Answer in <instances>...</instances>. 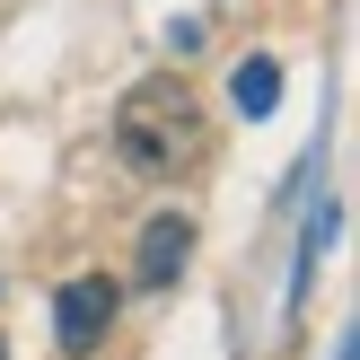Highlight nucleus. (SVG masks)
Listing matches in <instances>:
<instances>
[{
	"label": "nucleus",
	"mask_w": 360,
	"mask_h": 360,
	"mask_svg": "<svg viewBox=\"0 0 360 360\" xmlns=\"http://www.w3.org/2000/svg\"><path fill=\"white\" fill-rule=\"evenodd\" d=\"M115 150H123L132 176H185L193 158H202V105H193V88L176 79V70L123 88V105H115Z\"/></svg>",
	"instance_id": "1"
},
{
	"label": "nucleus",
	"mask_w": 360,
	"mask_h": 360,
	"mask_svg": "<svg viewBox=\"0 0 360 360\" xmlns=\"http://www.w3.org/2000/svg\"><path fill=\"white\" fill-rule=\"evenodd\" d=\"M105 326H115V281H105V273L62 281V299H53V334H62V352L88 360V352L105 343Z\"/></svg>",
	"instance_id": "2"
},
{
	"label": "nucleus",
	"mask_w": 360,
	"mask_h": 360,
	"mask_svg": "<svg viewBox=\"0 0 360 360\" xmlns=\"http://www.w3.org/2000/svg\"><path fill=\"white\" fill-rule=\"evenodd\" d=\"M185 255H193V220H185V211H158V220L141 229V264H132V273L150 281V290H167V281L185 273Z\"/></svg>",
	"instance_id": "3"
},
{
	"label": "nucleus",
	"mask_w": 360,
	"mask_h": 360,
	"mask_svg": "<svg viewBox=\"0 0 360 360\" xmlns=\"http://www.w3.org/2000/svg\"><path fill=\"white\" fill-rule=\"evenodd\" d=\"M229 97H238V115H273V105H281V70L273 62H246Z\"/></svg>",
	"instance_id": "4"
},
{
	"label": "nucleus",
	"mask_w": 360,
	"mask_h": 360,
	"mask_svg": "<svg viewBox=\"0 0 360 360\" xmlns=\"http://www.w3.org/2000/svg\"><path fill=\"white\" fill-rule=\"evenodd\" d=\"M0 360H9V352H0Z\"/></svg>",
	"instance_id": "5"
}]
</instances>
